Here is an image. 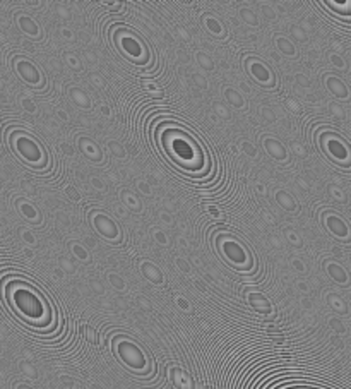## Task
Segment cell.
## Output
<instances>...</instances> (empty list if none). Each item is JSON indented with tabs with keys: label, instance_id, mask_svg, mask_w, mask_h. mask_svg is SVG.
I'll use <instances>...</instances> for the list:
<instances>
[{
	"label": "cell",
	"instance_id": "1",
	"mask_svg": "<svg viewBox=\"0 0 351 389\" xmlns=\"http://www.w3.org/2000/svg\"><path fill=\"white\" fill-rule=\"evenodd\" d=\"M16 302H18V307L21 309V312H24L26 316L40 317L43 314V304H41V300L31 294H26V291L19 294Z\"/></svg>",
	"mask_w": 351,
	"mask_h": 389
},
{
	"label": "cell",
	"instance_id": "2",
	"mask_svg": "<svg viewBox=\"0 0 351 389\" xmlns=\"http://www.w3.org/2000/svg\"><path fill=\"white\" fill-rule=\"evenodd\" d=\"M224 252H226L229 259H233L235 262H242L245 259V252L235 244H224Z\"/></svg>",
	"mask_w": 351,
	"mask_h": 389
}]
</instances>
